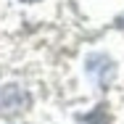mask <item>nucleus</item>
Returning <instances> with one entry per match:
<instances>
[{
	"label": "nucleus",
	"instance_id": "obj_1",
	"mask_svg": "<svg viewBox=\"0 0 124 124\" xmlns=\"http://www.w3.org/2000/svg\"><path fill=\"white\" fill-rule=\"evenodd\" d=\"M24 3H34V0H24Z\"/></svg>",
	"mask_w": 124,
	"mask_h": 124
}]
</instances>
